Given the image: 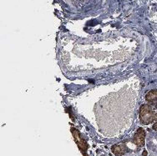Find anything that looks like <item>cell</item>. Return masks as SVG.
Segmentation results:
<instances>
[{
	"label": "cell",
	"mask_w": 157,
	"mask_h": 156,
	"mask_svg": "<svg viewBox=\"0 0 157 156\" xmlns=\"http://www.w3.org/2000/svg\"><path fill=\"white\" fill-rule=\"evenodd\" d=\"M111 150L112 152L115 154V155L121 156L123 155V154L126 152V147H125V145L123 144H115L114 146H112Z\"/></svg>",
	"instance_id": "obj_4"
},
{
	"label": "cell",
	"mask_w": 157,
	"mask_h": 156,
	"mask_svg": "<svg viewBox=\"0 0 157 156\" xmlns=\"http://www.w3.org/2000/svg\"><path fill=\"white\" fill-rule=\"evenodd\" d=\"M145 100L148 103H153L157 101V89H152L149 91L148 93L145 94Z\"/></svg>",
	"instance_id": "obj_5"
},
{
	"label": "cell",
	"mask_w": 157,
	"mask_h": 156,
	"mask_svg": "<svg viewBox=\"0 0 157 156\" xmlns=\"http://www.w3.org/2000/svg\"><path fill=\"white\" fill-rule=\"evenodd\" d=\"M71 132L75 139V141L78 145V149L81 151V153L83 154L84 156H88L87 155V150H88V144L86 143L84 139L82 138L81 135L79 134L78 130L75 129H71Z\"/></svg>",
	"instance_id": "obj_2"
},
{
	"label": "cell",
	"mask_w": 157,
	"mask_h": 156,
	"mask_svg": "<svg viewBox=\"0 0 157 156\" xmlns=\"http://www.w3.org/2000/svg\"><path fill=\"white\" fill-rule=\"evenodd\" d=\"M155 108L151 105H142L140 108L139 117L140 120L143 124H150L156 122V113L155 111Z\"/></svg>",
	"instance_id": "obj_1"
},
{
	"label": "cell",
	"mask_w": 157,
	"mask_h": 156,
	"mask_svg": "<svg viewBox=\"0 0 157 156\" xmlns=\"http://www.w3.org/2000/svg\"><path fill=\"white\" fill-rule=\"evenodd\" d=\"M152 128H153V129H154L155 131H156L157 132V121L153 124V127H152Z\"/></svg>",
	"instance_id": "obj_6"
},
{
	"label": "cell",
	"mask_w": 157,
	"mask_h": 156,
	"mask_svg": "<svg viewBox=\"0 0 157 156\" xmlns=\"http://www.w3.org/2000/svg\"><path fill=\"white\" fill-rule=\"evenodd\" d=\"M152 105H153V107H154V108H155V109H157V101H156V102L153 103Z\"/></svg>",
	"instance_id": "obj_7"
},
{
	"label": "cell",
	"mask_w": 157,
	"mask_h": 156,
	"mask_svg": "<svg viewBox=\"0 0 157 156\" xmlns=\"http://www.w3.org/2000/svg\"><path fill=\"white\" fill-rule=\"evenodd\" d=\"M145 131L144 129L139 128L137 129L135 135H134L133 142L138 146V147H142L145 145Z\"/></svg>",
	"instance_id": "obj_3"
}]
</instances>
